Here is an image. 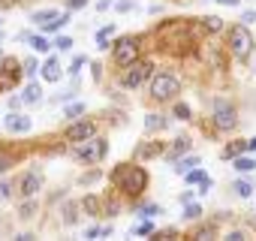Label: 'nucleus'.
I'll list each match as a JSON object with an SVG mask.
<instances>
[{
  "label": "nucleus",
  "mask_w": 256,
  "mask_h": 241,
  "mask_svg": "<svg viewBox=\"0 0 256 241\" xmlns=\"http://www.w3.org/2000/svg\"><path fill=\"white\" fill-rule=\"evenodd\" d=\"M247 148H250V151H256V139H250V142H247Z\"/></svg>",
  "instance_id": "46"
},
{
  "label": "nucleus",
  "mask_w": 256,
  "mask_h": 241,
  "mask_svg": "<svg viewBox=\"0 0 256 241\" xmlns=\"http://www.w3.org/2000/svg\"><path fill=\"white\" fill-rule=\"evenodd\" d=\"M10 190H12V187H10L6 181H0V199H10Z\"/></svg>",
  "instance_id": "39"
},
{
  "label": "nucleus",
  "mask_w": 256,
  "mask_h": 241,
  "mask_svg": "<svg viewBox=\"0 0 256 241\" xmlns=\"http://www.w3.org/2000/svg\"><path fill=\"white\" fill-rule=\"evenodd\" d=\"M184 178H187V181H190V184H202V181H205V178H208V175H205V172H202V169H190V172H187V175H184Z\"/></svg>",
  "instance_id": "29"
},
{
  "label": "nucleus",
  "mask_w": 256,
  "mask_h": 241,
  "mask_svg": "<svg viewBox=\"0 0 256 241\" xmlns=\"http://www.w3.org/2000/svg\"><path fill=\"white\" fill-rule=\"evenodd\" d=\"M82 208H84L88 214H100V208H102V202H100L96 196H84V199H82Z\"/></svg>",
  "instance_id": "19"
},
{
  "label": "nucleus",
  "mask_w": 256,
  "mask_h": 241,
  "mask_svg": "<svg viewBox=\"0 0 256 241\" xmlns=\"http://www.w3.org/2000/svg\"><path fill=\"white\" fill-rule=\"evenodd\" d=\"M112 181H114L126 196H139V193L145 190V184H148V172H145L142 166L124 163V166H118V169L112 172Z\"/></svg>",
  "instance_id": "1"
},
{
  "label": "nucleus",
  "mask_w": 256,
  "mask_h": 241,
  "mask_svg": "<svg viewBox=\"0 0 256 241\" xmlns=\"http://www.w3.org/2000/svg\"><path fill=\"white\" fill-rule=\"evenodd\" d=\"M24 66H28L24 72H36V60H34V58H28V60H24Z\"/></svg>",
  "instance_id": "42"
},
{
  "label": "nucleus",
  "mask_w": 256,
  "mask_h": 241,
  "mask_svg": "<svg viewBox=\"0 0 256 241\" xmlns=\"http://www.w3.org/2000/svg\"><path fill=\"white\" fill-rule=\"evenodd\" d=\"M235 169H238V172H250V169H256V163H253L250 157H241V154H238V157H235Z\"/></svg>",
  "instance_id": "25"
},
{
  "label": "nucleus",
  "mask_w": 256,
  "mask_h": 241,
  "mask_svg": "<svg viewBox=\"0 0 256 241\" xmlns=\"http://www.w3.org/2000/svg\"><path fill=\"white\" fill-rule=\"evenodd\" d=\"M16 4V0H0V6H12Z\"/></svg>",
  "instance_id": "45"
},
{
  "label": "nucleus",
  "mask_w": 256,
  "mask_h": 241,
  "mask_svg": "<svg viewBox=\"0 0 256 241\" xmlns=\"http://www.w3.org/2000/svg\"><path fill=\"white\" fill-rule=\"evenodd\" d=\"M12 166V157H6V154H0V175H4L6 169Z\"/></svg>",
  "instance_id": "37"
},
{
  "label": "nucleus",
  "mask_w": 256,
  "mask_h": 241,
  "mask_svg": "<svg viewBox=\"0 0 256 241\" xmlns=\"http://www.w3.org/2000/svg\"><path fill=\"white\" fill-rule=\"evenodd\" d=\"M40 190H42V175L34 169V172H28V175L22 178V196L28 199V196H36Z\"/></svg>",
  "instance_id": "9"
},
{
  "label": "nucleus",
  "mask_w": 256,
  "mask_h": 241,
  "mask_svg": "<svg viewBox=\"0 0 256 241\" xmlns=\"http://www.w3.org/2000/svg\"><path fill=\"white\" fill-rule=\"evenodd\" d=\"M34 211H36V202H30V196H28V202H22V208H18V217L22 220H30Z\"/></svg>",
  "instance_id": "22"
},
{
  "label": "nucleus",
  "mask_w": 256,
  "mask_h": 241,
  "mask_svg": "<svg viewBox=\"0 0 256 241\" xmlns=\"http://www.w3.org/2000/svg\"><path fill=\"white\" fill-rule=\"evenodd\" d=\"M66 136H70V142H84V139L96 136V124L94 120H78V124H72L66 130Z\"/></svg>",
  "instance_id": "8"
},
{
  "label": "nucleus",
  "mask_w": 256,
  "mask_h": 241,
  "mask_svg": "<svg viewBox=\"0 0 256 241\" xmlns=\"http://www.w3.org/2000/svg\"><path fill=\"white\" fill-rule=\"evenodd\" d=\"M184 151H190V139H187V136L175 139V145H172V151H169V160H178Z\"/></svg>",
  "instance_id": "14"
},
{
  "label": "nucleus",
  "mask_w": 256,
  "mask_h": 241,
  "mask_svg": "<svg viewBox=\"0 0 256 241\" xmlns=\"http://www.w3.org/2000/svg\"><path fill=\"white\" fill-rule=\"evenodd\" d=\"M154 214H160V205H145L142 208V217H154Z\"/></svg>",
  "instance_id": "38"
},
{
  "label": "nucleus",
  "mask_w": 256,
  "mask_h": 241,
  "mask_svg": "<svg viewBox=\"0 0 256 241\" xmlns=\"http://www.w3.org/2000/svg\"><path fill=\"white\" fill-rule=\"evenodd\" d=\"M96 178H100V169H96V172H88V175L82 178V184H90V181H96Z\"/></svg>",
  "instance_id": "40"
},
{
  "label": "nucleus",
  "mask_w": 256,
  "mask_h": 241,
  "mask_svg": "<svg viewBox=\"0 0 256 241\" xmlns=\"http://www.w3.org/2000/svg\"><path fill=\"white\" fill-rule=\"evenodd\" d=\"M202 22H205L208 30H217V34L223 30V18H217V16H208V18H202Z\"/></svg>",
  "instance_id": "28"
},
{
  "label": "nucleus",
  "mask_w": 256,
  "mask_h": 241,
  "mask_svg": "<svg viewBox=\"0 0 256 241\" xmlns=\"http://www.w3.org/2000/svg\"><path fill=\"white\" fill-rule=\"evenodd\" d=\"M22 100H24L28 106H36V102L42 100V90H40V84H28V88H24V94H22Z\"/></svg>",
  "instance_id": "12"
},
{
  "label": "nucleus",
  "mask_w": 256,
  "mask_h": 241,
  "mask_svg": "<svg viewBox=\"0 0 256 241\" xmlns=\"http://www.w3.org/2000/svg\"><path fill=\"white\" fill-rule=\"evenodd\" d=\"M151 72H154V64H151V60H145V64H130V70L120 76V84H124L126 90H136L145 78H151Z\"/></svg>",
  "instance_id": "5"
},
{
  "label": "nucleus",
  "mask_w": 256,
  "mask_h": 241,
  "mask_svg": "<svg viewBox=\"0 0 256 241\" xmlns=\"http://www.w3.org/2000/svg\"><path fill=\"white\" fill-rule=\"evenodd\" d=\"M82 64H84V58H76V60H72V66H70V72H72V76H76V72H78V66H82Z\"/></svg>",
  "instance_id": "43"
},
{
  "label": "nucleus",
  "mask_w": 256,
  "mask_h": 241,
  "mask_svg": "<svg viewBox=\"0 0 256 241\" xmlns=\"http://www.w3.org/2000/svg\"><path fill=\"white\" fill-rule=\"evenodd\" d=\"M58 16H60L58 10H42V12H34V22L42 28V24H48V22H52V18H58Z\"/></svg>",
  "instance_id": "17"
},
{
  "label": "nucleus",
  "mask_w": 256,
  "mask_h": 241,
  "mask_svg": "<svg viewBox=\"0 0 256 241\" xmlns=\"http://www.w3.org/2000/svg\"><path fill=\"white\" fill-rule=\"evenodd\" d=\"M54 46H58L60 52H66V48H72V40H70V36H58V42H54Z\"/></svg>",
  "instance_id": "33"
},
{
  "label": "nucleus",
  "mask_w": 256,
  "mask_h": 241,
  "mask_svg": "<svg viewBox=\"0 0 256 241\" xmlns=\"http://www.w3.org/2000/svg\"><path fill=\"white\" fill-rule=\"evenodd\" d=\"M163 127H169V120L163 114H148L145 118V130H163Z\"/></svg>",
  "instance_id": "16"
},
{
  "label": "nucleus",
  "mask_w": 256,
  "mask_h": 241,
  "mask_svg": "<svg viewBox=\"0 0 256 241\" xmlns=\"http://www.w3.org/2000/svg\"><path fill=\"white\" fill-rule=\"evenodd\" d=\"M238 124V112L229 100H214V127L217 130H235Z\"/></svg>",
  "instance_id": "4"
},
{
  "label": "nucleus",
  "mask_w": 256,
  "mask_h": 241,
  "mask_svg": "<svg viewBox=\"0 0 256 241\" xmlns=\"http://www.w3.org/2000/svg\"><path fill=\"white\" fill-rule=\"evenodd\" d=\"M136 58H139V42L136 40L114 42V64L118 66H130V64H136Z\"/></svg>",
  "instance_id": "7"
},
{
  "label": "nucleus",
  "mask_w": 256,
  "mask_h": 241,
  "mask_svg": "<svg viewBox=\"0 0 256 241\" xmlns=\"http://www.w3.org/2000/svg\"><path fill=\"white\" fill-rule=\"evenodd\" d=\"M199 214H202V205H196V202L190 205V202H187V208H184V220H199Z\"/></svg>",
  "instance_id": "27"
},
{
  "label": "nucleus",
  "mask_w": 256,
  "mask_h": 241,
  "mask_svg": "<svg viewBox=\"0 0 256 241\" xmlns=\"http://www.w3.org/2000/svg\"><path fill=\"white\" fill-rule=\"evenodd\" d=\"M82 6H88V0H66V10L72 12V10H82Z\"/></svg>",
  "instance_id": "36"
},
{
  "label": "nucleus",
  "mask_w": 256,
  "mask_h": 241,
  "mask_svg": "<svg viewBox=\"0 0 256 241\" xmlns=\"http://www.w3.org/2000/svg\"><path fill=\"white\" fill-rule=\"evenodd\" d=\"M6 130L10 133H28L30 130V118L28 114H18V112L6 114Z\"/></svg>",
  "instance_id": "10"
},
{
  "label": "nucleus",
  "mask_w": 256,
  "mask_h": 241,
  "mask_svg": "<svg viewBox=\"0 0 256 241\" xmlns=\"http://www.w3.org/2000/svg\"><path fill=\"white\" fill-rule=\"evenodd\" d=\"M42 78H46V82H58V78H60V66H58L54 58H48V60L42 64Z\"/></svg>",
  "instance_id": "11"
},
{
  "label": "nucleus",
  "mask_w": 256,
  "mask_h": 241,
  "mask_svg": "<svg viewBox=\"0 0 256 241\" xmlns=\"http://www.w3.org/2000/svg\"><path fill=\"white\" fill-rule=\"evenodd\" d=\"M82 112H84V106H82V102H76V106H70V108H66V118L72 120V118H78Z\"/></svg>",
  "instance_id": "31"
},
{
  "label": "nucleus",
  "mask_w": 256,
  "mask_h": 241,
  "mask_svg": "<svg viewBox=\"0 0 256 241\" xmlns=\"http://www.w3.org/2000/svg\"><path fill=\"white\" fill-rule=\"evenodd\" d=\"M64 223L66 226H76L78 223V202H66L64 205Z\"/></svg>",
  "instance_id": "13"
},
{
  "label": "nucleus",
  "mask_w": 256,
  "mask_h": 241,
  "mask_svg": "<svg viewBox=\"0 0 256 241\" xmlns=\"http://www.w3.org/2000/svg\"><path fill=\"white\" fill-rule=\"evenodd\" d=\"M130 10H136L133 0H120V4H118V12H130Z\"/></svg>",
  "instance_id": "35"
},
{
  "label": "nucleus",
  "mask_w": 256,
  "mask_h": 241,
  "mask_svg": "<svg viewBox=\"0 0 256 241\" xmlns=\"http://www.w3.org/2000/svg\"><path fill=\"white\" fill-rule=\"evenodd\" d=\"M232 190H235L241 199H247V196L253 193V184H250V181H235V184H232Z\"/></svg>",
  "instance_id": "21"
},
{
  "label": "nucleus",
  "mask_w": 256,
  "mask_h": 241,
  "mask_svg": "<svg viewBox=\"0 0 256 241\" xmlns=\"http://www.w3.org/2000/svg\"><path fill=\"white\" fill-rule=\"evenodd\" d=\"M106 154H108V145H106L102 139H96V136H90V139H84V142H78V145L72 148V157L82 160V163H96V160H102Z\"/></svg>",
  "instance_id": "2"
},
{
  "label": "nucleus",
  "mask_w": 256,
  "mask_h": 241,
  "mask_svg": "<svg viewBox=\"0 0 256 241\" xmlns=\"http://www.w3.org/2000/svg\"><path fill=\"white\" fill-rule=\"evenodd\" d=\"M214 232H217V226H202V229L196 232V238H211Z\"/></svg>",
  "instance_id": "34"
},
{
  "label": "nucleus",
  "mask_w": 256,
  "mask_h": 241,
  "mask_svg": "<svg viewBox=\"0 0 256 241\" xmlns=\"http://www.w3.org/2000/svg\"><path fill=\"white\" fill-rule=\"evenodd\" d=\"M112 34H114V28H112V24H108V28H102V30L96 34V46H100V48H108V36H112Z\"/></svg>",
  "instance_id": "23"
},
{
  "label": "nucleus",
  "mask_w": 256,
  "mask_h": 241,
  "mask_svg": "<svg viewBox=\"0 0 256 241\" xmlns=\"http://www.w3.org/2000/svg\"><path fill=\"white\" fill-rule=\"evenodd\" d=\"M133 235H154V223H151V220L136 223V226H133Z\"/></svg>",
  "instance_id": "26"
},
{
  "label": "nucleus",
  "mask_w": 256,
  "mask_h": 241,
  "mask_svg": "<svg viewBox=\"0 0 256 241\" xmlns=\"http://www.w3.org/2000/svg\"><path fill=\"white\" fill-rule=\"evenodd\" d=\"M160 154H163V145L160 142H151V145H142L139 148V157L142 160H151V157H160Z\"/></svg>",
  "instance_id": "15"
},
{
  "label": "nucleus",
  "mask_w": 256,
  "mask_h": 241,
  "mask_svg": "<svg viewBox=\"0 0 256 241\" xmlns=\"http://www.w3.org/2000/svg\"><path fill=\"white\" fill-rule=\"evenodd\" d=\"M250 46H253V40H250L247 28H244V24H235V28L229 30V52L244 60V58L250 54Z\"/></svg>",
  "instance_id": "6"
},
{
  "label": "nucleus",
  "mask_w": 256,
  "mask_h": 241,
  "mask_svg": "<svg viewBox=\"0 0 256 241\" xmlns=\"http://www.w3.org/2000/svg\"><path fill=\"white\" fill-rule=\"evenodd\" d=\"M178 90H181V82H178L172 72H157V76H154V82H151V96H154L157 102L172 100Z\"/></svg>",
  "instance_id": "3"
},
{
  "label": "nucleus",
  "mask_w": 256,
  "mask_h": 241,
  "mask_svg": "<svg viewBox=\"0 0 256 241\" xmlns=\"http://www.w3.org/2000/svg\"><path fill=\"white\" fill-rule=\"evenodd\" d=\"M241 22H244V24H253V22H256V12H253V10H250V12H244V16H241Z\"/></svg>",
  "instance_id": "41"
},
{
  "label": "nucleus",
  "mask_w": 256,
  "mask_h": 241,
  "mask_svg": "<svg viewBox=\"0 0 256 241\" xmlns=\"http://www.w3.org/2000/svg\"><path fill=\"white\" fill-rule=\"evenodd\" d=\"M244 148H247L244 142H232V145H226V148H223V160H232V157H238Z\"/></svg>",
  "instance_id": "20"
},
{
  "label": "nucleus",
  "mask_w": 256,
  "mask_h": 241,
  "mask_svg": "<svg viewBox=\"0 0 256 241\" xmlns=\"http://www.w3.org/2000/svg\"><path fill=\"white\" fill-rule=\"evenodd\" d=\"M96 235H108V229H102V226H90V229L84 232V238H96Z\"/></svg>",
  "instance_id": "32"
},
{
  "label": "nucleus",
  "mask_w": 256,
  "mask_h": 241,
  "mask_svg": "<svg viewBox=\"0 0 256 241\" xmlns=\"http://www.w3.org/2000/svg\"><path fill=\"white\" fill-rule=\"evenodd\" d=\"M175 118H178V120H190V108H187L184 102H178V106H175Z\"/></svg>",
  "instance_id": "30"
},
{
  "label": "nucleus",
  "mask_w": 256,
  "mask_h": 241,
  "mask_svg": "<svg viewBox=\"0 0 256 241\" xmlns=\"http://www.w3.org/2000/svg\"><path fill=\"white\" fill-rule=\"evenodd\" d=\"M196 166H199V157L193 154V157H187V160H181V163L175 166V172H178V175H187V172H190V169H196Z\"/></svg>",
  "instance_id": "18"
},
{
  "label": "nucleus",
  "mask_w": 256,
  "mask_h": 241,
  "mask_svg": "<svg viewBox=\"0 0 256 241\" xmlns=\"http://www.w3.org/2000/svg\"><path fill=\"white\" fill-rule=\"evenodd\" d=\"M217 4H226V6H238L241 0H217Z\"/></svg>",
  "instance_id": "44"
},
{
  "label": "nucleus",
  "mask_w": 256,
  "mask_h": 241,
  "mask_svg": "<svg viewBox=\"0 0 256 241\" xmlns=\"http://www.w3.org/2000/svg\"><path fill=\"white\" fill-rule=\"evenodd\" d=\"M30 46H34V52H42V54H46L52 42H48L46 36H34V34H30Z\"/></svg>",
  "instance_id": "24"
}]
</instances>
